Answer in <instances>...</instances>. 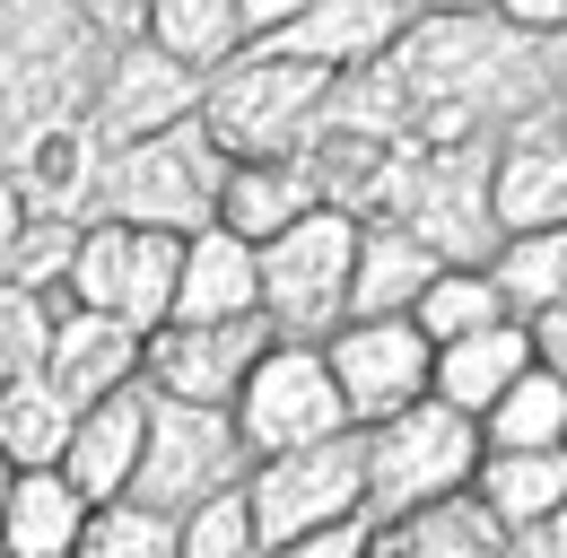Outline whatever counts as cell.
I'll return each mask as SVG.
<instances>
[{"instance_id":"cell-3","label":"cell","mask_w":567,"mask_h":558,"mask_svg":"<svg viewBox=\"0 0 567 558\" xmlns=\"http://www.w3.org/2000/svg\"><path fill=\"white\" fill-rule=\"evenodd\" d=\"M227 175H236V157L210 140V123H184V132L132 140V148H105L96 218L157 227V236H202V227H218Z\"/></svg>"},{"instance_id":"cell-15","label":"cell","mask_w":567,"mask_h":558,"mask_svg":"<svg viewBox=\"0 0 567 558\" xmlns=\"http://www.w3.org/2000/svg\"><path fill=\"white\" fill-rule=\"evenodd\" d=\"M489 202H497V236L567 227V123L559 114H542V123H524V132L497 140Z\"/></svg>"},{"instance_id":"cell-32","label":"cell","mask_w":567,"mask_h":558,"mask_svg":"<svg viewBox=\"0 0 567 558\" xmlns=\"http://www.w3.org/2000/svg\"><path fill=\"white\" fill-rule=\"evenodd\" d=\"M79 558H184V524L141 506V497H114V506H96Z\"/></svg>"},{"instance_id":"cell-36","label":"cell","mask_w":567,"mask_h":558,"mask_svg":"<svg viewBox=\"0 0 567 558\" xmlns=\"http://www.w3.org/2000/svg\"><path fill=\"white\" fill-rule=\"evenodd\" d=\"M71 9H87V18H96L105 35H123V44L148 27V0H71Z\"/></svg>"},{"instance_id":"cell-8","label":"cell","mask_w":567,"mask_h":558,"mask_svg":"<svg viewBox=\"0 0 567 558\" xmlns=\"http://www.w3.org/2000/svg\"><path fill=\"white\" fill-rule=\"evenodd\" d=\"M184 245H193V236L87 218V245H79V271H71V306L114 314V323H132V332L157 341V332L175 323V297H184Z\"/></svg>"},{"instance_id":"cell-29","label":"cell","mask_w":567,"mask_h":558,"mask_svg":"<svg viewBox=\"0 0 567 558\" xmlns=\"http://www.w3.org/2000/svg\"><path fill=\"white\" fill-rule=\"evenodd\" d=\"M420 323L436 349H454V341H472V332H497V323H515L506 314V288H497L489 271H472V262H445V279L420 297Z\"/></svg>"},{"instance_id":"cell-39","label":"cell","mask_w":567,"mask_h":558,"mask_svg":"<svg viewBox=\"0 0 567 558\" xmlns=\"http://www.w3.org/2000/svg\"><path fill=\"white\" fill-rule=\"evenodd\" d=\"M533 341H542V366H550V375H567V306L533 323Z\"/></svg>"},{"instance_id":"cell-23","label":"cell","mask_w":567,"mask_h":558,"mask_svg":"<svg viewBox=\"0 0 567 558\" xmlns=\"http://www.w3.org/2000/svg\"><path fill=\"white\" fill-rule=\"evenodd\" d=\"M141 35L157 53H175L184 70H202V79H218L236 53H254V27H245L236 0H148Z\"/></svg>"},{"instance_id":"cell-34","label":"cell","mask_w":567,"mask_h":558,"mask_svg":"<svg viewBox=\"0 0 567 558\" xmlns=\"http://www.w3.org/2000/svg\"><path fill=\"white\" fill-rule=\"evenodd\" d=\"M375 524H341V533H315V541H288V550H271V558H375Z\"/></svg>"},{"instance_id":"cell-42","label":"cell","mask_w":567,"mask_h":558,"mask_svg":"<svg viewBox=\"0 0 567 558\" xmlns=\"http://www.w3.org/2000/svg\"><path fill=\"white\" fill-rule=\"evenodd\" d=\"M559 123H567V96H559Z\"/></svg>"},{"instance_id":"cell-40","label":"cell","mask_w":567,"mask_h":558,"mask_svg":"<svg viewBox=\"0 0 567 558\" xmlns=\"http://www.w3.org/2000/svg\"><path fill=\"white\" fill-rule=\"evenodd\" d=\"M427 18H506V0H427Z\"/></svg>"},{"instance_id":"cell-33","label":"cell","mask_w":567,"mask_h":558,"mask_svg":"<svg viewBox=\"0 0 567 558\" xmlns=\"http://www.w3.org/2000/svg\"><path fill=\"white\" fill-rule=\"evenodd\" d=\"M184 558H271L262 515H254V488H227L210 506H193L184 515Z\"/></svg>"},{"instance_id":"cell-10","label":"cell","mask_w":567,"mask_h":558,"mask_svg":"<svg viewBox=\"0 0 567 558\" xmlns=\"http://www.w3.org/2000/svg\"><path fill=\"white\" fill-rule=\"evenodd\" d=\"M332 375L350 393L358 427H384V418L436 402V341H427L411 314H384V323H341L332 332Z\"/></svg>"},{"instance_id":"cell-13","label":"cell","mask_w":567,"mask_h":558,"mask_svg":"<svg viewBox=\"0 0 567 558\" xmlns=\"http://www.w3.org/2000/svg\"><path fill=\"white\" fill-rule=\"evenodd\" d=\"M96 184H105L96 123H44V132L9 140V209H27V218H79V209H96Z\"/></svg>"},{"instance_id":"cell-19","label":"cell","mask_w":567,"mask_h":558,"mask_svg":"<svg viewBox=\"0 0 567 558\" xmlns=\"http://www.w3.org/2000/svg\"><path fill=\"white\" fill-rule=\"evenodd\" d=\"M315 209H323V166L315 157H236L218 227H236L245 245H280L288 227L315 218Z\"/></svg>"},{"instance_id":"cell-17","label":"cell","mask_w":567,"mask_h":558,"mask_svg":"<svg viewBox=\"0 0 567 558\" xmlns=\"http://www.w3.org/2000/svg\"><path fill=\"white\" fill-rule=\"evenodd\" d=\"M175 323H271L262 314V245H245L236 227H202L184 245Z\"/></svg>"},{"instance_id":"cell-14","label":"cell","mask_w":567,"mask_h":558,"mask_svg":"<svg viewBox=\"0 0 567 558\" xmlns=\"http://www.w3.org/2000/svg\"><path fill=\"white\" fill-rule=\"evenodd\" d=\"M420 9L427 0H315L280 44L297 62L332 70V79H341V70H384L411 35H420Z\"/></svg>"},{"instance_id":"cell-4","label":"cell","mask_w":567,"mask_h":558,"mask_svg":"<svg viewBox=\"0 0 567 558\" xmlns=\"http://www.w3.org/2000/svg\"><path fill=\"white\" fill-rule=\"evenodd\" d=\"M341 79L315 62H297L288 44H254L210 79L202 123L227 157H306V132H323Z\"/></svg>"},{"instance_id":"cell-37","label":"cell","mask_w":567,"mask_h":558,"mask_svg":"<svg viewBox=\"0 0 567 558\" xmlns=\"http://www.w3.org/2000/svg\"><path fill=\"white\" fill-rule=\"evenodd\" d=\"M506 27L515 35H550V27H567V0H506Z\"/></svg>"},{"instance_id":"cell-41","label":"cell","mask_w":567,"mask_h":558,"mask_svg":"<svg viewBox=\"0 0 567 558\" xmlns=\"http://www.w3.org/2000/svg\"><path fill=\"white\" fill-rule=\"evenodd\" d=\"M375 558H393V550H384V541H375Z\"/></svg>"},{"instance_id":"cell-2","label":"cell","mask_w":567,"mask_h":558,"mask_svg":"<svg viewBox=\"0 0 567 558\" xmlns=\"http://www.w3.org/2000/svg\"><path fill=\"white\" fill-rule=\"evenodd\" d=\"M481 463H489V436L454 402H420V411L367 427V524L393 533V524H411L445 497H472Z\"/></svg>"},{"instance_id":"cell-21","label":"cell","mask_w":567,"mask_h":558,"mask_svg":"<svg viewBox=\"0 0 567 558\" xmlns=\"http://www.w3.org/2000/svg\"><path fill=\"white\" fill-rule=\"evenodd\" d=\"M542 366V341L533 323H497V332H472V341L436 349V402H454L463 418H489L524 375Z\"/></svg>"},{"instance_id":"cell-5","label":"cell","mask_w":567,"mask_h":558,"mask_svg":"<svg viewBox=\"0 0 567 558\" xmlns=\"http://www.w3.org/2000/svg\"><path fill=\"white\" fill-rule=\"evenodd\" d=\"M358 209L323 202L315 218H297L280 245H262V314L280 341H332L350 323V288H358Z\"/></svg>"},{"instance_id":"cell-16","label":"cell","mask_w":567,"mask_h":558,"mask_svg":"<svg viewBox=\"0 0 567 558\" xmlns=\"http://www.w3.org/2000/svg\"><path fill=\"white\" fill-rule=\"evenodd\" d=\"M44 384H62L79 411H96V402H114V393L148 384V332L114 323V314L71 306V314H62V341H53V375H44Z\"/></svg>"},{"instance_id":"cell-18","label":"cell","mask_w":567,"mask_h":558,"mask_svg":"<svg viewBox=\"0 0 567 558\" xmlns=\"http://www.w3.org/2000/svg\"><path fill=\"white\" fill-rule=\"evenodd\" d=\"M148 418H157V393L132 384V393H114V402H96V411H79V436H71V472L96 506H114V497H132L148 463Z\"/></svg>"},{"instance_id":"cell-26","label":"cell","mask_w":567,"mask_h":558,"mask_svg":"<svg viewBox=\"0 0 567 558\" xmlns=\"http://www.w3.org/2000/svg\"><path fill=\"white\" fill-rule=\"evenodd\" d=\"M481 506L524 541L533 524H550L567 506V454H489L481 463Z\"/></svg>"},{"instance_id":"cell-22","label":"cell","mask_w":567,"mask_h":558,"mask_svg":"<svg viewBox=\"0 0 567 558\" xmlns=\"http://www.w3.org/2000/svg\"><path fill=\"white\" fill-rule=\"evenodd\" d=\"M96 497L71 472H9V558H79Z\"/></svg>"},{"instance_id":"cell-25","label":"cell","mask_w":567,"mask_h":558,"mask_svg":"<svg viewBox=\"0 0 567 558\" xmlns=\"http://www.w3.org/2000/svg\"><path fill=\"white\" fill-rule=\"evenodd\" d=\"M384 550L393 558H515V533L497 524L489 506H481V488H472V497H445V506H427L411 524H393Z\"/></svg>"},{"instance_id":"cell-31","label":"cell","mask_w":567,"mask_h":558,"mask_svg":"<svg viewBox=\"0 0 567 558\" xmlns=\"http://www.w3.org/2000/svg\"><path fill=\"white\" fill-rule=\"evenodd\" d=\"M79 245H87V218H27V209H9V288L71 297Z\"/></svg>"},{"instance_id":"cell-9","label":"cell","mask_w":567,"mask_h":558,"mask_svg":"<svg viewBox=\"0 0 567 558\" xmlns=\"http://www.w3.org/2000/svg\"><path fill=\"white\" fill-rule=\"evenodd\" d=\"M245 488H254V515H262L271 550L367 524V427L332 436V445H306V454H280V463H254Z\"/></svg>"},{"instance_id":"cell-24","label":"cell","mask_w":567,"mask_h":558,"mask_svg":"<svg viewBox=\"0 0 567 558\" xmlns=\"http://www.w3.org/2000/svg\"><path fill=\"white\" fill-rule=\"evenodd\" d=\"M71 436H79V402L62 384H9L0 402V445H9V472H62L71 463Z\"/></svg>"},{"instance_id":"cell-27","label":"cell","mask_w":567,"mask_h":558,"mask_svg":"<svg viewBox=\"0 0 567 558\" xmlns=\"http://www.w3.org/2000/svg\"><path fill=\"white\" fill-rule=\"evenodd\" d=\"M489 279L506 288V314L515 323H542L567 306V227H542V236H506L497 245Z\"/></svg>"},{"instance_id":"cell-7","label":"cell","mask_w":567,"mask_h":558,"mask_svg":"<svg viewBox=\"0 0 567 558\" xmlns=\"http://www.w3.org/2000/svg\"><path fill=\"white\" fill-rule=\"evenodd\" d=\"M245 480H254V445H245L236 411H202V402H166L157 393L148 463H141V480H132V497L184 524L193 506H210V497H227V488H245Z\"/></svg>"},{"instance_id":"cell-30","label":"cell","mask_w":567,"mask_h":558,"mask_svg":"<svg viewBox=\"0 0 567 558\" xmlns=\"http://www.w3.org/2000/svg\"><path fill=\"white\" fill-rule=\"evenodd\" d=\"M62 314H71V297H53V288H0V375H9V384L53 375Z\"/></svg>"},{"instance_id":"cell-12","label":"cell","mask_w":567,"mask_h":558,"mask_svg":"<svg viewBox=\"0 0 567 558\" xmlns=\"http://www.w3.org/2000/svg\"><path fill=\"white\" fill-rule=\"evenodd\" d=\"M202 105H210V79L202 70H184L175 53H157L148 35H132L114 70H105V87H96V140L105 148H132V140H157V132H184V123H202Z\"/></svg>"},{"instance_id":"cell-20","label":"cell","mask_w":567,"mask_h":558,"mask_svg":"<svg viewBox=\"0 0 567 558\" xmlns=\"http://www.w3.org/2000/svg\"><path fill=\"white\" fill-rule=\"evenodd\" d=\"M445 279V254L427 245L411 218H375L358 245V288H350V323H384V314H420V297Z\"/></svg>"},{"instance_id":"cell-11","label":"cell","mask_w":567,"mask_h":558,"mask_svg":"<svg viewBox=\"0 0 567 558\" xmlns=\"http://www.w3.org/2000/svg\"><path fill=\"white\" fill-rule=\"evenodd\" d=\"M271 323H166L148 341V393L166 402H202V411H236L254 366L271 358Z\"/></svg>"},{"instance_id":"cell-35","label":"cell","mask_w":567,"mask_h":558,"mask_svg":"<svg viewBox=\"0 0 567 558\" xmlns=\"http://www.w3.org/2000/svg\"><path fill=\"white\" fill-rule=\"evenodd\" d=\"M236 9H245L254 44H280V35L297 27V18H306V9H315V0H236Z\"/></svg>"},{"instance_id":"cell-1","label":"cell","mask_w":567,"mask_h":558,"mask_svg":"<svg viewBox=\"0 0 567 558\" xmlns=\"http://www.w3.org/2000/svg\"><path fill=\"white\" fill-rule=\"evenodd\" d=\"M123 53V35H105L71 0H0V79H9V140L44 132V123H87L96 87Z\"/></svg>"},{"instance_id":"cell-28","label":"cell","mask_w":567,"mask_h":558,"mask_svg":"<svg viewBox=\"0 0 567 558\" xmlns=\"http://www.w3.org/2000/svg\"><path fill=\"white\" fill-rule=\"evenodd\" d=\"M489 454H567V375L533 366L489 418H481Z\"/></svg>"},{"instance_id":"cell-6","label":"cell","mask_w":567,"mask_h":558,"mask_svg":"<svg viewBox=\"0 0 567 558\" xmlns=\"http://www.w3.org/2000/svg\"><path fill=\"white\" fill-rule=\"evenodd\" d=\"M236 427L254 445V463H280V454H306V445H332L350 436V393L332 375V349L323 341H271V358L254 366L245 402H236Z\"/></svg>"},{"instance_id":"cell-38","label":"cell","mask_w":567,"mask_h":558,"mask_svg":"<svg viewBox=\"0 0 567 558\" xmlns=\"http://www.w3.org/2000/svg\"><path fill=\"white\" fill-rule=\"evenodd\" d=\"M515 558H567V506L550 515V524H533V533L515 541Z\"/></svg>"}]
</instances>
